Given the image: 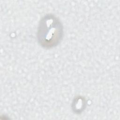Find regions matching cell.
<instances>
[{"mask_svg": "<svg viewBox=\"0 0 120 120\" xmlns=\"http://www.w3.org/2000/svg\"><path fill=\"white\" fill-rule=\"evenodd\" d=\"M63 27L60 20L52 15H47L40 20L37 38L39 45L45 48L58 45L63 37Z\"/></svg>", "mask_w": 120, "mask_h": 120, "instance_id": "cell-1", "label": "cell"}]
</instances>
